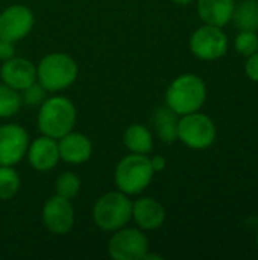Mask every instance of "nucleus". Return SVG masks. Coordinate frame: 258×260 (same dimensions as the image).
Returning a JSON list of instances; mask_svg holds the SVG:
<instances>
[{
	"label": "nucleus",
	"instance_id": "nucleus-27",
	"mask_svg": "<svg viewBox=\"0 0 258 260\" xmlns=\"http://www.w3.org/2000/svg\"><path fill=\"white\" fill-rule=\"evenodd\" d=\"M151 165H152L154 172H161L166 168V158L161 157V155H155V157L151 158Z\"/></svg>",
	"mask_w": 258,
	"mask_h": 260
},
{
	"label": "nucleus",
	"instance_id": "nucleus-10",
	"mask_svg": "<svg viewBox=\"0 0 258 260\" xmlns=\"http://www.w3.org/2000/svg\"><path fill=\"white\" fill-rule=\"evenodd\" d=\"M33 14L23 5L8 6L0 12V38L8 41H20L33 27Z\"/></svg>",
	"mask_w": 258,
	"mask_h": 260
},
{
	"label": "nucleus",
	"instance_id": "nucleus-15",
	"mask_svg": "<svg viewBox=\"0 0 258 260\" xmlns=\"http://www.w3.org/2000/svg\"><path fill=\"white\" fill-rule=\"evenodd\" d=\"M132 219L141 230H157L166 219V210L154 198H140L132 203Z\"/></svg>",
	"mask_w": 258,
	"mask_h": 260
},
{
	"label": "nucleus",
	"instance_id": "nucleus-5",
	"mask_svg": "<svg viewBox=\"0 0 258 260\" xmlns=\"http://www.w3.org/2000/svg\"><path fill=\"white\" fill-rule=\"evenodd\" d=\"M132 219V201L123 192L102 195L93 207V221L103 232H117Z\"/></svg>",
	"mask_w": 258,
	"mask_h": 260
},
{
	"label": "nucleus",
	"instance_id": "nucleus-17",
	"mask_svg": "<svg viewBox=\"0 0 258 260\" xmlns=\"http://www.w3.org/2000/svg\"><path fill=\"white\" fill-rule=\"evenodd\" d=\"M178 114L169 107H161L154 111L152 123L161 142L173 143L178 140Z\"/></svg>",
	"mask_w": 258,
	"mask_h": 260
},
{
	"label": "nucleus",
	"instance_id": "nucleus-22",
	"mask_svg": "<svg viewBox=\"0 0 258 260\" xmlns=\"http://www.w3.org/2000/svg\"><path fill=\"white\" fill-rule=\"evenodd\" d=\"M79 190H81V180L73 172H64L55 181V192L62 198L73 200L79 193Z\"/></svg>",
	"mask_w": 258,
	"mask_h": 260
},
{
	"label": "nucleus",
	"instance_id": "nucleus-14",
	"mask_svg": "<svg viewBox=\"0 0 258 260\" xmlns=\"http://www.w3.org/2000/svg\"><path fill=\"white\" fill-rule=\"evenodd\" d=\"M59 158L70 165H81L90 160L93 152V145L87 136L82 133H67L58 142Z\"/></svg>",
	"mask_w": 258,
	"mask_h": 260
},
{
	"label": "nucleus",
	"instance_id": "nucleus-18",
	"mask_svg": "<svg viewBox=\"0 0 258 260\" xmlns=\"http://www.w3.org/2000/svg\"><path fill=\"white\" fill-rule=\"evenodd\" d=\"M123 143L132 154L148 155L154 148V139L151 131L140 123H134L126 128L123 134Z\"/></svg>",
	"mask_w": 258,
	"mask_h": 260
},
{
	"label": "nucleus",
	"instance_id": "nucleus-21",
	"mask_svg": "<svg viewBox=\"0 0 258 260\" xmlns=\"http://www.w3.org/2000/svg\"><path fill=\"white\" fill-rule=\"evenodd\" d=\"M20 189V177L12 166H0V201L11 200Z\"/></svg>",
	"mask_w": 258,
	"mask_h": 260
},
{
	"label": "nucleus",
	"instance_id": "nucleus-9",
	"mask_svg": "<svg viewBox=\"0 0 258 260\" xmlns=\"http://www.w3.org/2000/svg\"><path fill=\"white\" fill-rule=\"evenodd\" d=\"M29 136L17 123L0 126V166H15L27 152Z\"/></svg>",
	"mask_w": 258,
	"mask_h": 260
},
{
	"label": "nucleus",
	"instance_id": "nucleus-13",
	"mask_svg": "<svg viewBox=\"0 0 258 260\" xmlns=\"http://www.w3.org/2000/svg\"><path fill=\"white\" fill-rule=\"evenodd\" d=\"M27 160L30 166L38 172L50 171L59 161V149L56 139L41 136L27 146Z\"/></svg>",
	"mask_w": 258,
	"mask_h": 260
},
{
	"label": "nucleus",
	"instance_id": "nucleus-23",
	"mask_svg": "<svg viewBox=\"0 0 258 260\" xmlns=\"http://www.w3.org/2000/svg\"><path fill=\"white\" fill-rule=\"evenodd\" d=\"M234 47L239 53L249 56L258 50V37L254 30H242L236 40H234Z\"/></svg>",
	"mask_w": 258,
	"mask_h": 260
},
{
	"label": "nucleus",
	"instance_id": "nucleus-26",
	"mask_svg": "<svg viewBox=\"0 0 258 260\" xmlns=\"http://www.w3.org/2000/svg\"><path fill=\"white\" fill-rule=\"evenodd\" d=\"M14 53H15V47H14V43L12 41H8V40H3L0 38V61H8L11 58H14Z\"/></svg>",
	"mask_w": 258,
	"mask_h": 260
},
{
	"label": "nucleus",
	"instance_id": "nucleus-1",
	"mask_svg": "<svg viewBox=\"0 0 258 260\" xmlns=\"http://www.w3.org/2000/svg\"><path fill=\"white\" fill-rule=\"evenodd\" d=\"M207 98L205 82L192 73L178 76L166 91V105L179 116L198 111Z\"/></svg>",
	"mask_w": 258,
	"mask_h": 260
},
{
	"label": "nucleus",
	"instance_id": "nucleus-29",
	"mask_svg": "<svg viewBox=\"0 0 258 260\" xmlns=\"http://www.w3.org/2000/svg\"><path fill=\"white\" fill-rule=\"evenodd\" d=\"M257 247H258V232H257Z\"/></svg>",
	"mask_w": 258,
	"mask_h": 260
},
{
	"label": "nucleus",
	"instance_id": "nucleus-28",
	"mask_svg": "<svg viewBox=\"0 0 258 260\" xmlns=\"http://www.w3.org/2000/svg\"><path fill=\"white\" fill-rule=\"evenodd\" d=\"M173 3H176V5H181V6H186V5H189V3H192L193 0H172Z\"/></svg>",
	"mask_w": 258,
	"mask_h": 260
},
{
	"label": "nucleus",
	"instance_id": "nucleus-19",
	"mask_svg": "<svg viewBox=\"0 0 258 260\" xmlns=\"http://www.w3.org/2000/svg\"><path fill=\"white\" fill-rule=\"evenodd\" d=\"M231 20L240 30L258 29V0H242L236 5Z\"/></svg>",
	"mask_w": 258,
	"mask_h": 260
},
{
	"label": "nucleus",
	"instance_id": "nucleus-20",
	"mask_svg": "<svg viewBox=\"0 0 258 260\" xmlns=\"http://www.w3.org/2000/svg\"><path fill=\"white\" fill-rule=\"evenodd\" d=\"M21 107L20 93L6 84H0V119L14 116Z\"/></svg>",
	"mask_w": 258,
	"mask_h": 260
},
{
	"label": "nucleus",
	"instance_id": "nucleus-3",
	"mask_svg": "<svg viewBox=\"0 0 258 260\" xmlns=\"http://www.w3.org/2000/svg\"><path fill=\"white\" fill-rule=\"evenodd\" d=\"M78 78V64L67 53L46 55L36 67V81L50 93L70 87Z\"/></svg>",
	"mask_w": 258,
	"mask_h": 260
},
{
	"label": "nucleus",
	"instance_id": "nucleus-8",
	"mask_svg": "<svg viewBox=\"0 0 258 260\" xmlns=\"http://www.w3.org/2000/svg\"><path fill=\"white\" fill-rule=\"evenodd\" d=\"M149 251L148 238L137 229H120L108 242V253L114 260H143Z\"/></svg>",
	"mask_w": 258,
	"mask_h": 260
},
{
	"label": "nucleus",
	"instance_id": "nucleus-4",
	"mask_svg": "<svg viewBox=\"0 0 258 260\" xmlns=\"http://www.w3.org/2000/svg\"><path fill=\"white\" fill-rule=\"evenodd\" d=\"M151 158L144 154H129L123 157L114 172L116 186L126 195H137L143 192L154 178Z\"/></svg>",
	"mask_w": 258,
	"mask_h": 260
},
{
	"label": "nucleus",
	"instance_id": "nucleus-6",
	"mask_svg": "<svg viewBox=\"0 0 258 260\" xmlns=\"http://www.w3.org/2000/svg\"><path fill=\"white\" fill-rule=\"evenodd\" d=\"M178 140L192 149H205L216 140L214 122L198 111L184 114L178 120Z\"/></svg>",
	"mask_w": 258,
	"mask_h": 260
},
{
	"label": "nucleus",
	"instance_id": "nucleus-24",
	"mask_svg": "<svg viewBox=\"0 0 258 260\" xmlns=\"http://www.w3.org/2000/svg\"><path fill=\"white\" fill-rule=\"evenodd\" d=\"M18 93H20L21 104H26L29 107H38V105H41L47 99L46 98L47 90L40 82H33V84H30L29 87L23 88Z\"/></svg>",
	"mask_w": 258,
	"mask_h": 260
},
{
	"label": "nucleus",
	"instance_id": "nucleus-16",
	"mask_svg": "<svg viewBox=\"0 0 258 260\" xmlns=\"http://www.w3.org/2000/svg\"><path fill=\"white\" fill-rule=\"evenodd\" d=\"M236 8L234 0H198V14L205 24L222 27L231 21Z\"/></svg>",
	"mask_w": 258,
	"mask_h": 260
},
{
	"label": "nucleus",
	"instance_id": "nucleus-25",
	"mask_svg": "<svg viewBox=\"0 0 258 260\" xmlns=\"http://www.w3.org/2000/svg\"><path fill=\"white\" fill-rule=\"evenodd\" d=\"M245 72H246V76L251 81L258 82V50L255 53L248 56V61L245 64Z\"/></svg>",
	"mask_w": 258,
	"mask_h": 260
},
{
	"label": "nucleus",
	"instance_id": "nucleus-7",
	"mask_svg": "<svg viewBox=\"0 0 258 260\" xmlns=\"http://www.w3.org/2000/svg\"><path fill=\"white\" fill-rule=\"evenodd\" d=\"M192 53L204 61H214L222 58L228 50V37L225 32L211 24L196 29L190 38Z\"/></svg>",
	"mask_w": 258,
	"mask_h": 260
},
{
	"label": "nucleus",
	"instance_id": "nucleus-11",
	"mask_svg": "<svg viewBox=\"0 0 258 260\" xmlns=\"http://www.w3.org/2000/svg\"><path fill=\"white\" fill-rule=\"evenodd\" d=\"M43 224L53 235H65L73 229L75 210L70 200L59 195L50 197L43 207Z\"/></svg>",
	"mask_w": 258,
	"mask_h": 260
},
{
	"label": "nucleus",
	"instance_id": "nucleus-12",
	"mask_svg": "<svg viewBox=\"0 0 258 260\" xmlns=\"http://www.w3.org/2000/svg\"><path fill=\"white\" fill-rule=\"evenodd\" d=\"M2 82L8 87L21 91L30 84L36 82V66L26 58H11L3 62L0 69Z\"/></svg>",
	"mask_w": 258,
	"mask_h": 260
},
{
	"label": "nucleus",
	"instance_id": "nucleus-2",
	"mask_svg": "<svg viewBox=\"0 0 258 260\" xmlns=\"http://www.w3.org/2000/svg\"><path fill=\"white\" fill-rule=\"evenodd\" d=\"M76 123V108L73 102L64 96H53L40 105L38 128L43 136L61 139L73 131Z\"/></svg>",
	"mask_w": 258,
	"mask_h": 260
}]
</instances>
